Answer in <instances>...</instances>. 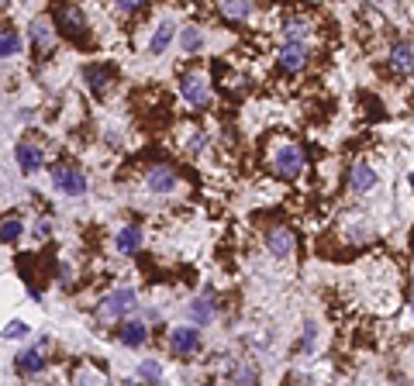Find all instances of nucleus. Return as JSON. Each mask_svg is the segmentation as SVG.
I'll return each mask as SVG.
<instances>
[{
  "label": "nucleus",
  "instance_id": "obj_25",
  "mask_svg": "<svg viewBox=\"0 0 414 386\" xmlns=\"http://www.w3.org/2000/svg\"><path fill=\"white\" fill-rule=\"evenodd\" d=\"M25 334H28V324H25V321H8L4 338H25Z\"/></svg>",
  "mask_w": 414,
  "mask_h": 386
},
{
  "label": "nucleus",
  "instance_id": "obj_32",
  "mask_svg": "<svg viewBox=\"0 0 414 386\" xmlns=\"http://www.w3.org/2000/svg\"><path fill=\"white\" fill-rule=\"evenodd\" d=\"M411 190H414V173H411Z\"/></svg>",
  "mask_w": 414,
  "mask_h": 386
},
{
  "label": "nucleus",
  "instance_id": "obj_24",
  "mask_svg": "<svg viewBox=\"0 0 414 386\" xmlns=\"http://www.w3.org/2000/svg\"><path fill=\"white\" fill-rule=\"evenodd\" d=\"M283 32H287V39L301 42V39L307 35V25H304V21H287V25H283Z\"/></svg>",
  "mask_w": 414,
  "mask_h": 386
},
{
  "label": "nucleus",
  "instance_id": "obj_1",
  "mask_svg": "<svg viewBox=\"0 0 414 386\" xmlns=\"http://www.w3.org/2000/svg\"><path fill=\"white\" fill-rule=\"evenodd\" d=\"M56 28H59L69 42H87V35H90L83 14H80L73 4H59V8H56Z\"/></svg>",
  "mask_w": 414,
  "mask_h": 386
},
{
  "label": "nucleus",
  "instance_id": "obj_12",
  "mask_svg": "<svg viewBox=\"0 0 414 386\" xmlns=\"http://www.w3.org/2000/svg\"><path fill=\"white\" fill-rule=\"evenodd\" d=\"M14 365L21 376H39L45 369V355H42V348H25V352H18Z\"/></svg>",
  "mask_w": 414,
  "mask_h": 386
},
{
  "label": "nucleus",
  "instance_id": "obj_30",
  "mask_svg": "<svg viewBox=\"0 0 414 386\" xmlns=\"http://www.w3.org/2000/svg\"><path fill=\"white\" fill-rule=\"evenodd\" d=\"M49 231H52V228H49L45 221H39V224H35V235H39V238H49Z\"/></svg>",
  "mask_w": 414,
  "mask_h": 386
},
{
  "label": "nucleus",
  "instance_id": "obj_3",
  "mask_svg": "<svg viewBox=\"0 0 414 386\" xmlns=\"http://www.w3.org/2000/svg\"><path fill=\"white\" fill-rule=\"evenodd\" d=\"M273 169H276V176H283V180H297L301 169H304V152H301L297 145H283V149L276 152V159H273Z\"/></svg>",
  "mask_w": 414,
  "mask_h": 386
},
{
  "label": "nucleus",
  "instance_id": "obj_10",
  "mask_svg": "<svg viewBox=\"0 0 414 386\" xmlns=\"http://www.w3.org/2000/svg\"><path fill=\"white\" fill-rule=\"evenodd\" d=\"M83 80H87V87H90V94H107V87H111V80H114V69L111 66H87L83 69Z\"/></svg>",
  "mask_w": 414,
  "mask_h": 386
},
{
  "label": "nucleus",
  "instance_id": "obj_23",
  "mask_svg": "<svg viewBox=\"0 0 414 386\" xmlns=\"http://www.w3.org/2000/svg\"><path fill=\"white\" fill-rule=\"evenodd\" d=\"M32 39H35L39 49H49V45H52V32H49V25L35 21V25H32Z\"/></svg>",
  "mask_w": 414,
  "mask_h": 386
},
{
  "label": "nucleus",
  "instance_id": "obj_13",
  "mask_svg": "<svg viewBox=\"0 0 414 386\" xmlns=\"http://www.w3.org/2000/svg\"><path fill=\"white\" fill-rule=\"evenodd\" d=\"M118 338H121V345H124V348H142V345H145V338H149V328H145L142 321H124V324H121V331H118Z\"/></svg>",
  "mask_w": 414,
  "mask_h": 386
},
{
  "label": "nucleus",
  "instance_id": "obj_11",
  "mask_svg": "<svg viewBox=\"0 0 414 386\" xmlns=\"http://www.w3.org/2000/svg\"><path fill=\"white\" fill-rule=\"evenodd\" d=\"M14 159H18L21 173H35V169L42 166V149L32 145V142H18V145H14Z\"/></svg>",
  "mask_w": 414,
  "mask_h": 386
},
{
  "label": "nucleus",
  "instance_id": "obj_17",
  "mask_svg": "<svg viewBox=\"0 0 414 386\" xmlns=\"http://www.w3.org/2000/svg\"><path fill=\"white\" fill-rule=\"evenodd\" d=\"M18 52H21V35L8 25L4 32H0V56L11 59V56H18Z\"/></svg>",
  "mask_w": 414,
  "mask_h": 386
},
{
  "label": "nucleus",
  "instance_id": "obj_31",
  "mask_svg": "<svg viewBox=\"0 0 414 386\" xmlns=\"http://www.w3.org/2000/svg\"><path fill=\"white\" fill-rule=\"evenodd\" d=\"M0 4H4V8H11V0H0Z\"/></svg>",
  "mask_w": 414,
  "mask_h": 386
},
{
  "label": "nucleus",
  "instance_id": "obj_16",
  "mask_svg": "<svg viewBox=\"0 0 414 386\" xmlns=\"http://www.w3.org/2000/svg\"><path fill=\"white\" fill-rule=\"evenodd\" d=\"M114 245H118V252H124V255L138 252V245H142V228H138V224L121 228V231H118V238H114Z\"/></svg>",
  "mask_w": 414,
  "mask_h": 386
},
{
  "label": "nucleus",
  "instance_id": "obj_8",
  "mask_svg": "<svg viewBox=\"0 0 414 386\" xmlns=\"http://www.w3.org/2000/svg\"><path fill=\"white\" fill-rule=\"evenodd\" d=\"M276 59H280V69H283V73H297V69L307 63V49H304V42H294V39H290V42L280 49Z\"/></svg>",
  "mask_w": 414,
  "mask_h": 386
},
{
  "label": "nucleus",
  "instance_id": "obj_22",
  "mask_svg": "<svg viewBox=\"0 0 414 386\" xmlns=\"http://www.w3.org/2000/svg\"><path fill=\"white\" fill-rule=\"evenodd\" d=\"M138 379L159 383V379H162V365H159L155 358H145V362H138Z\"/></svg>",
  "mask_w": 414,
  "mask_h": 386
},
{
  "label": "nucleus",
  "instance_id": "obj_7",
  "mask_svg": "<svg viewBox=\"0 0 414 386\" xmlns=\"http://www.w3.org/2000/svg\"><path fill=\"white\" fill-rule=\"evenodd\" d=\"M294 231L290 228H270L266 231V248H270V255H276V259H287L290 252H294Z\"/></svg>",
  "mask_w": 414,
  "mask_h": 386
},
{
  "label": "nucleus",
  "instance_id": "obj_21",
  "mask_svg": "<svg viewBox=\"0 0 414 386\" xmlns=\"http://www.w3.org/2000/svg\"><path fill=\"white\" fill-rule=\"evenodd\" d=\"M221 11H225V18H235V21L249 18V4H246V0H221Z\"/></svg>",
  "mask_w": 414,
  "mask_h": 386
},
{
  "label": "nucleus",
  "instance_id": "obj_20",
  "mask_svg": "<svg viewBox=\"0 0 414 386\" xmlns=\"http://www.w3.org/2000/svg\"><path fill=\"white\" fill-rule=\"evenodd\" d=\"M18 238H21V217L8 214V217H4V228H0V242H4V245H14Z\"/></svg>",
  "mask_w": 414,
  "mask_h": 386
},
{
  "label": "nucleus",
  "instance_id": "obj_19",
  "mask_svg": "<svg viewBox=\"0 0 414 386\" xmlns=\"http://www.w3.org/2000/svg\"><path fill=\"white\" fill-rule=\"evenodd\" d=\"M393 69H400V73H411V69H414V49H411L407 42L393 45Z\"/></svg>",
  "mask_w": 414,
  "mask_h": 386
},
{
  "label": "nucleus",
  "instance_id": "obj_4",
  "mask_svg": "<svg viewBox=\"0 0 414 386\" xmlns=\"http://www.w3.org/2000/svg\"><path fill=\"white\" fill-rule=\"evenodd\" d=\"M135 303H138V300H135V290L124 286V290L107 293V300L100 303V314H104V317H121V321H124V314H131Z\"/></svg>",
  "mask_w": 414,
  "mask_h": 386
},
{
  "label": "nucleus",
  "instance_id": "obj_5",
  "mask_svg": "<svg viewBox=\"0 0 414 386\" xmlns=\"http://www.w3.org/2000/svg\"><path fill=\"white\" fill-rule=\"evenodd\" d=\"M179 94H183V100L193 104V107H207V100H211V87H207V80L197 76V73H190V76L179 80Z\"/></svg>",
  "mask_w": 414,
  "mask_h": 386
},
{
  "label": "nucleus",
  "instance_id": "obj_28",
  "mask_svg": "<svg viewBox=\"0 0 414 386\" xmlns=\"http://www.w3.org/2000/svg\"><path fill=\"white\" fill-rule=\"evenodd\" d=\"M314 338H318V328H314V324H307V328H304V348H307V352L314 348Z\"/></svg>",
  "mask_w": 414,
  "mask_h": 386
},
{
  "label": "nucleus",
  "instance_id": "obj_27",
  "mask_svg": "<svg viewBox=\"0 0 414 386\" xmlns=\"http://www.w3.org/2000/svg\"><path fill=\"white\" fill-rule=\"evenodd\" d=\"M114 4H118L124 14H135V11H142V8H145V0H114Z\"/></svg>",
  "mask_w": 414,
  "mask_h": 386
},
{
  "label": "nucleus",
  "instance_id": "obj_26",
  "mask_svg": "<svg viewBox=\"0 0 414 386\" xmlns=\"http://www.w3.org/2000/svg\"><path fill=\"white\" fill-rule=\"evenodd\" d=\"M179 42H183V49H186V52H193V49L200 45V32H197V28H186Z\"/></svg>",
  "mask_w": 414,
  "mask_h": 386
},
{
  "label": "nucleus",
  "instance_id": "obj_18",
  "mask_svg": "<svg viewBox=\"0 0 414 386\" xmlns=\"http://www.w3.org/2000/svg\"><path fill=\"white\" fill-rule=\"evenodd\" d=\"M190 317H193L197 324H211V321H215V300H207V297L193 300V303H190Z\"/></svg>",
  "mask_w": 414,
  "mask_h": 386
},
{
  "label": "nucleus",
  "instance_id": "obj_29",
  "mask_svg": "<svg viewBox=\"0 0 414 386\" xmlns=\"http://www.w3.org/2000/svg\"><path fill=\"white\" fill-rule=\"evenodd\" d=\"M232 379H242V383H256V372H252V369H232Z\"/></svg>",
  "mask_w": 414,
  "mask_h": 386
},
{
  "label": "nucleus",
  "instance_id": "obj_2",
  "mask_svg": "<svg viewBox=\"0 0 414 386\" xmlns=\"http://www.w3.org/2000/svg\"><path fill=\"white\" fill-rule=\"evenodd\" d=\"M52 183H56V190L66 193V197H83V193H87V176H83L76 166H69V162H56V166H52Z\"/></svg>",
  "mask_w": 414,
  "mask_h": 386
},
{
  "label": "nucleus",
  "instance_id": "obj_9",
  "mask_svg": "<svg viewBox=\"0 0 414 386\" xmlns=\"http://www.w3.org/2000/svg\"><path fill=\"white\" fill-rule=\"evenodd\" d=\"M145 183H149V190H152V193H169V190H176V173H173L166 162H159V166H152V169H149Z\"/></svg>",
  "mask_w": 414,
  "mask_h": 386
},
{
  "label": "nucleus",
  "instance_id": "obj_14",
  "mask_svg": "<svg viewBox=\"0 0 414 386\" xmlns=\"http://www.w3.org/2000/svg\"><path fill=\"white\" fill-rule=\"evenodd\" d=\"M349 183H352V190H356V193H369V190L376 186V173H373L366 162H356V166H352V173H349Z\"/></svg>",
  "mask_w": 414,
  "mask_h": 386
},
{
  "label": "nucleus",
  "instance_id": "obj_6",
  "mask_svg": "<svg viewBox=\"0 0 414 386\" xmlns=\"http://www.w3.org/2000/svg\"><path fill=\"white\" fill-rule=\"evenodd\" d=\"M169 348H173V355H193L200 348V331L197 328H173Z\"/></svg>",
  "mask_w": 414,
  "mask_h": 386
},
{
  "label": "nucleus",
  "instance_id": "obj_15",
  "mask_svg": "<svg viewBox=\"0 0 414 386\" xmlns=\"http://www.w3.org/2000/svg\"><path fill=\"white\" fill-rule=\"evenodd\" d=\"M173 35H176V21H159V28H155V35H152V42H149V52L152 56H162L166 52V45L173 42Z\"/></svg>",
  "mask_w": 414,
  "mask_h": 386
}]
</instances>
